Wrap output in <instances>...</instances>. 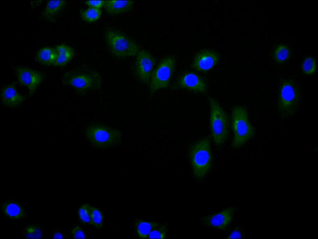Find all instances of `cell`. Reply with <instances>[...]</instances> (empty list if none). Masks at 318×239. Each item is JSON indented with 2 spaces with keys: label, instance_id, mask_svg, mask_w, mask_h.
Instances as JSON below:
<instances>
[{
  "label": "cell",
  "instance_id": "cell-1",
  "mask_svg": "<svg viewBox=\"0 0 318 239\" xmlns=\"http://www.w3.org/2000/svg\"><path fill=\"white\" fill-rule=\"evenodd\" d=\"M62 80L64 84L70 86L80 94L99 89L102 83V77L98 72L85 66L66 73Z\"/></svg>",
  "mask_w": 318,
  "mask_h": 239
},
{
  "label": "cell",
  "instance_id": "cell-2",
  "mask_svg": "<svg viewBox=\"0 0 318 239\" xmlns=\"http://www.w3.org/2000/svg\"><path fill=\"white\" fill-rule=\"evenodd\" d=\"M231 121L234 134L232 146L234 148H238L253 137L254 129L249 121L247 109L243 106L236 105L233 107Z\"/></svg>",
  "mask_w": 318,
  "mask_h": 239
},
{
  "label": "cell",
  "instance_id": "cell-3",
  "mask_svg": "<svg viewBox=\"0 0 318 239\" xmlns=\"http://www.w3.org/2000/svg\"><path fill=\"white\" fill-rule=\"evenodd\" d=\"M210 142L207 138L198 141L191 148L189 156L195 176L198 179L204 178L211 167L212 156Z\"/></svg>",
  "mask_w": 318,
  "mask_h": 239
},
{
  "label": "cell",
  "instance_id": "cell-4",
  "mask_svg": "<svg viewBox=\"0 0 318 239\" xmlns=\"http://www.w3.org/2000/svg\"><path fill=\"white\" fill-rule=\"evenodd\" d=\"M279 86L277 103L279 111L284 116L292 115L298 108L299 89L294 82L288 79L282 80Z\"/></svg>",
  "mask_w": 318,
  "mask_h": 239
},
{
  "label": "cell",
  "instance_id": "cell-5",
  "mask_svg": "<svg viewBox=\"0 0 318 239\" xmlns=\"http://www.w3.org/2000/svg\"><path fill=\"white\" fill-rule=\"evenodd\" d=\"M210 108V124L213 141L217 145L227 140L229 135V122L227 114L217 101L214 98H209Z\"/></svg>",
  "mask_w": 318,
  "mask_h": 239
},
{
  "label": "cell",
  "instance_id": "cell-6",
  "mask_svg": "<svg viewBox=\"0 0 318 239\" xmlns=\"http://www.w3.org/2000/svg\"><path fill=\"white\" fill-rule=\"evenodd\" d=\"M105 38L110 51L116 56L125 57L135 56L139 51V46L135 42L116 31H107Z\"/></svg>",
  "mask_w": 318,
  "mask_h": 239
},
{
  "label": "cell",
  "instance_id": "cell-7",
  "mask_svg": "<svg viewBox=\"0 0 318 239\" xmlns=\"http://www.w3.org/2000/svg\"><path fill=\"white\" fill-rule=\"evenodd\" d=\"M86 135L94 145L99 148H108L117 144L121 138L117 131L100 125H95L86 130Z\"/></svg>",
  "mask_w": 318,
  "mask_h": 239
},
{
  "label": "cell",
  "instance_id": "cell-8",
  "mask_svg": "<svg viewBox=\"0 0 318 239\" xmlns=\"http://www.w3.org/2000/svg\"><path fill=\"white\" fill-rule=\"evenodd\" d=\"M175 61L172 57L162 59L152 72L150 80L149 91L152 94L167 87L175 69Z\"/></svg>",
  "mask_w": 318,
  "mask_h": 239
},
{
  "label": "cell",
  "instance_id": "cell-9",
  "mask_svg": "<svg viewBox=\"0 0 318 239\" xmlns=\"http://www.w3.org/2000/svg\"><path fill=\"white\" fill-rule=\"evenodd\" d=\"M236 209L234 206L228 207L219 212L204 216L200 221L205 226L225 230L232 222Z\"/></svg>",
  "mask_w": 318,
  "mask_h": 239
},
{
  "label": "cell",
  "instance_id": "cell-10",
  "mask_svg": "<svg viewBox=\"0 0 318 239\" xmlns=\"http://www.w3.org/2000/svg\"><path fill=\"white\" fill-rule=\"evenodd\" d=\"M155 60L148 52L144 50L139 51L135 64L136 73L139 79L145 84L150 81Z\"/></svg>",
  "mask_w": 318,
  "mask_h": 239
},
{
  "label": "cell",
  "instance_id": "cell-11",
  "mask_svg": "<svg viewBox=\"0 0 318 239\" xmlns=\"http://www.w3.org/2000/svg\"><path fill=\"white\" fill-rule=\"evenodd\" d=\"M16 72L19 83L26 87L30 94L34 92L42 81V75L37 71L26 67H19L16 69Z\"/></svg>",
  "mask_w": 318,
  "mask_h": 239
},
{
  "label": "cell",
  "instance_id": "cell-12",
  "mask_svg": "<svg viewBox=\"0 0 318 239\" xmlns=\"http://www.w3.org/2000/svg\"><path fill=\"white\" fill-rule=\"evenodd\" d=\"M0 208L3 216L8 220H21L27 216V210L24 206L13 199H5L1 203Z\"/></svg>",
  "mask_w": 318,
  "mask_h": 239
},
{
  "label": "cell",
  "instance_id": "cell-13",
  "mask_svg": "<svg viewBox=\"0 0 318 239\" xmlns=\"http://www.w3.org/2000/svg\"><path fill=\"white\" fill-rule=\"evenodd\" d=\"M219 60L218 55L208 50L201 51L195 56L192 66L196 70L206 72L214 68Z\"/></svg>",
  "mask_w": 318,
  "mask_h": 239
},
{
  "label": "cell",
  "instance_id": "cell-14",
  "mask_svg": "<svg viewBox=\"0 0 318 239\" xmlns=\"http://www.w3.org/2000/svg\"><path fill=\"white\" fill-rule=\"evenodd\" d=\"M177 85L180 88L200 93H205L207 85L198 75L192 72L184 73L178 80Z\"/></svg>",
  "mask_w": 318,
  "mask_h": 239
},
{
  "label": "cell",
  "instance_id": "cell-15",
  "mask_svg": "<svg viewBox=\"0 0 318 239\" xmlns=\"http://www.w3.org/2000/svg\"><path fill=\"white\" fill-rule=\"evenodd\" d=\"M1 96L2 103L10 108L19 106L25 100L24 97L17 91L14 83L4 87L1 91Z\"/></svg>",
  "mask_w": 318,
  "mask_h": 239
},
{
  "label": "cell",
  "instance_id": "cell-16",
  "mask_svg": "<svg viewBox=\"0 0 318 239\" xmlns=\"http://www.w3.org/2000/svg\"><path fill=\"white\" fill-rule=\"evenodd\" d=\"M161 224L157 221H147L137 218L135 219L133 224L137 237L140 239H146L150 232Z\"/></svg>",
  "mask_w": 318,
  "mask_h": 239
},
{
  "label": "cell",
  "instance_id": "cell-17",
  "mask_svg": "<svg viewBox=\"0 0 318 239\" xmlns=\"http://www.w3.org/2000/svg\"><path fill=\"white\" fill-rule=\"evenodd\" d=\"M134 4L133 1L107 0L105 1L104 7L111 14H117L130 10Z\"/></svg>",
  "mask_w": 318,
  "mask_h": 239
},
{
  "label": "cell",
  "instance_id": "cell-18",
  "mask_svg": "<svg viewBox=\"0 0 318 239\" xmlns=\"http://www.w3.org/2000/svg\"><path fill=\"white\" fill-rule=\"evenodd\" d=\"M45 231L41 225L34 223L26 224L21 228V235L25 238H42Z\"/></svg>",
  "mask_w": 318,
  "mask_h": 239
},
{
  "label": "cell",
  "instance_id": "cell-19",
  "mask_svg": "<svg viewBox=\"0 0 318 239\" xmlns=\"http://www.w3.org/2000/svg\"><path fill=\"white\" fill-rule=\"evenodd\" d=\"M58 53L57 59L53 64L55 66H64L73 58L75 53L71 47L65 44L57 46L55 48Z\"/></svg>",
  "mask_w": 318,
  "mask_h": 239
},
{
  "label": "cell",
  "instance_id": "cell-20",
  "mask_svg": "<svg viewBox=\"0 0 318 239\" xmlns=\"http://www.w3.org/2000/svg\"><path fill=\"white\" fill-rule=\"evenodd\" d=\"M58 56L56 48L45 47L41 49L37 52L36 56V60L46 65H50L55 63Z\"/></svg>",
  "mask_w": 318,
  "mask_h": 239
},
{
  "label": "cell",
  "instance_id": "cell-21",
  "mask_svg": "<svg viewBox=\"0 0 318 239\" xmlns=\"http://www.w3.org/2000/svg\"><path fill=\"white\" fill-rule=\"evenodd\" d=\"M290 54V50L288 47L285 45L280 44L275 49L274 57L276 62L282 64L288 60Z\"/></svg>",
  "mask_w": 318,
  "mask_h": 239
},
{
  "label": "cell",
  "instance_id": "cell-22",
  "mask_svg": "<svg viewBox=\"0 0 318 239\" xmlns=\"http://www.w3.org/2000/svg\"><path fill=\"white\" fill-rule=\"evenodd\" d=\"M90 217L91 225L97 229H100L103 225V215L101 211L97 208L90 206Z\"/></svg>",
  "mask_w": 318,
  "mask_h": 239
},
{
  "label": "cell",
  "instance_id": "cell-23",
  "mask_svg": "<svg viewBox=\"0 0 318 239\" xmlns=\"http://www.w3.org/2000/svg\"><path fill=\"white\" fill-rule=\"evenodd\" d=\"M100 9L89 7L82 11L80 13L82 19L88 22H93L98 20L102 15Z\"/></svg>",
  "mask_w": 318,
  "mask_h": 239
},
{
  "label": "cell",
  "instance_id": "cell-24",
  "mask_svg": "<svg viewBox=\"0 0 318 239\" xmlns=\"http://www.w3.org/2000/svg\"><path fill=\"white\" fill-rule=\"evenodd\" d=\"M65 3V1H49L45 9V15L47 17L52 16L61 9Z\"/></svg>",
  "mask_w": 318,
  "mask_h": 239
},
{
  "label": "cell",
  "instance_id": "cell-25",
  "mask_svg": "<svg viewBox=\"0 0 318 239\" xmlns=\"http://www.w3.org/2000/svg\"><path fill=\"white\" fill-rule=\"evenodd\" d=\"M316 64L315 59L312 57L309 56L306 58L301 65V69L304 74L310 76L316 72Z\"/></svg>",
  "mask_w": 318,
  "mask_h": 239
},
{
  "label": "cell",
  "instance_id": "cell-26",
  "mask_svg": "<svg viewBox=\"0 0 318 239\" xmlns=\"http://www.w3.org/2000/svg\"><path fill=\"white\" fill-rule=\"evenodd\" d=\"M167 226L166 224L161 223L150 232L147 238L165 239L167 236Z\"/></svg>",
  "mask_w": 318,
  "mask_h": 239
},
{
  "label": "cell",
  "instance_id": "cell-27",
  "mask_svg": "<svg viewBox=\"0 0 318 239\" xmlns=\"http://www.w3.org/2000/svg\"><path fill=\"white\" fill-rule=\"evenodd\" d=\"M91 206L84 204L79 208L78 212L79 219L84 224L91 225L90 210Z\"/></svg>",
  "mask_w": 318,
  "mask_h": 239
},
{
  "label": "cell",
  "instance_id": "cell-28",
  "mask_svg": "<svg viewBox=\"0 0 318 239\" xmlns=\"http://www.w3.org/2000/svg\"><path fill=\"white\" fill-rule=\"evenodd\" d=\"M71 234L74 238H85V234L84 231L79 225L75 226L72 229Z\"/></svg>",
  "mask_w": 318,
  "mask_h": 239
},
{
  "label": "cell",
  "instance_id": "cell-29",
  "mask_svg": "<svg viewBox=\"0 0 318 239\" xmlns=\"http://www.w3.org/2000/svg\"><path fill=\"white\" fill-rule=\"evenodd\" d=\"M105 1H87L85 2V4L89 7L100 9L104 6Z\"/></svg>",
  "mask_w": 318,
  "mask_h": 239
},
{
  "label": "cell",
  "instance_id": "cell-30",
  "mask_svg": "<svg viewBox=\"0 0 318 239\" xmlns=\"http://www.w3.org/2000/svg\"><path fill=\"white\" fill-rule=\"evenodd\" d=\"M66 237L65 234L58 227L53 228V238H64Z\"/></svg>",
  "mask_w": 318,
  "mask_h": 239
},
{
  "label": "cell",
  "instance_id": "cell-31",
  "mask_svg": "<svg viewBox=\"0 0 318 239\" xmlns=\"http://www.w3.org/2000/svg\"><path fill=\"white\" fill-rule=\"evenodd\" d=\"M242 235L241 231L239 228L235 229L231 233L228 237L227 238H242Z\"/></svg>",
  "mask_w": 318,
  "mask_h": 239
}]
</instances>
